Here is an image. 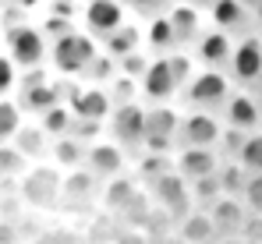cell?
Masks as SVG:
<instances>
[{"label": "cell", "instance_id": "33", "mask_svg": "<svg viewBox=\"0 0 262 244\" xmlns=\"http://www.w3.org/2000/svg\"><path fill=\"white\" fill-rule=\"evenodd\" d=\"M237 160L245 163L252 173H262V127H255V131L245 135V145H241Z\"/></svg>", "mask_w": 262, "mask_h": 244}, {"label": "cell", "instance_id": "36", "mask_svg": "<svg viewBox=\"0 0 262 244\" xmlns=\"http://www.w3.org/2000/svg\"><path fill=\"white\" fill-rule=\"evenodd\" d=\"M36 244H82V237H78L71 227H50V230L39 234Z\"/></svg>", "mask_w": 262, "mask_h": 244}, {"label": "cell", "instance_id": "9", "mask_svg": "<svg viewBox=\"0 0 262 244\" xmlns=\"http://www.w3.org/2000/svg\"><path fill=\"white\" fill-rule=\"evenodd\" d=\"M128 18H131V11L124 7V0H85L82 11H78V25L96 42H103L110 32H117Z\"/></svg>", "mask_w": 262, "mask_h": 244}, {"label": "cell", "instance_id": "42", "mask_svg": "<svg viewBox=\"0 0 262 244\" xmlns=\"http://www.w3.org/2000/svg\"><path fill=\"white\" fill-rule=\"evenodd\" d=\"M149 244H184L181 241V234L170 230V234H160V237H149Z\"/></svg>", "mask_w": 262, "mask_h": 244}, {"label": "cell", "instance_id": "16", "mask_svg": "<svg viewBox=\"0 0 262 244\" xmlns=\"http://www.w3.org/2000/svg\"><path fill=\"white\" fill-rule=\"evenodd\" d=\"M195 64L199 68H216V71H227V60H230V50H234V36L223 32L216 25H206L199 32V39L188 46Z\"/></svg>", "mask_w": 262, "mask_h": 244}, {"label": "cell", "instance_id": "15", "mask_svg": "<svg viewBox=\"0 0 262 244\" xmlns=\"http://www.w3.org/2000/svg\"><path fill=\"white\" fill-rule=\"evenodd\" d=\"M138 92H142V103H174L177 99V81L167 64V53L149 57V68L138 78Z\"/></svg>", "mask_w": 262, "mask_h": 244}, {"label": "cell", "instance_id": "5", "mask_svg": "<svg viewBox=\"0 0 262 244\" xmlns=\"http://www.w3.org/2000/svg\"><path fill=\"white\" fill-rule=\"evenodd\" d=\"M234 81L227 71H216V68H199L191 81L181 88V99H184V110H213L220 114V106L227 103Z\"/></svg>", "mask_w": 262, "mask_h": 244}, {"label": "cell", "instance_id": "13", "mask_svg": "<svg viewBox=\"0 0 262 244\" xmlns=\"http://www.w3.org/2000/svg\"><path fill=\"white\" fill-rule=\"evenodd\" d=\"M220 117L227 127H237V131H255L262 127V106H259V92L255 88H230V96H227V103L220 106Z\"/></svg>", "mask_w": 262, "mask_h": 244}, {"label": "cell", "instance_id": "8", "mask_svg": "<svg viewBox=\"0 0 262 244\" xmlns=\"http://www.w3.org/2000/svg\"><path fill=\"white\" fill-rule=\"evenodd\" d=\"M177 127H181V110H177L174 103H145L142 149L145 152H174L177 149Z\"/></svg>", "mask_w": 262, "mask_h": 244}, {"label": "cell", "instance_id": "35", "mask_svg": "<svg viewBox=\"0 0 262 244\" xmlns=\"http://www.w3.org/2000/svg\"><path fill=\"white\" fill-rule=\"evenodd\" d=\"M241 202L248 205V212H262V173H248V184L241 191Z\"/></svg>", "mask_w": 262, "mask_h": 244}, {"label": "cell", "instance_id": "28", "mask_svg": "<svg viewBox=\"0 0 262 244\" xmlns=\"http://www.w3.org/2000/svg\"><path fill=\"white\" fill-rule=\"evenodd\" d=\"M188 184H191V205H195V209H202V212H209V209L223 198V188H220V177H216V173L195 177V181H188Z\"/></svg>", "mask_w": 262, "mask_h": 244}, {"label": "cell", "instance_id": "20", "mask_svg": "<svg viewBox=\"0 0 262 244\" xmlns=\"http://www.w3.org/2000/svg\"><path fill=\"white\" fill-rule=\"evenodd\" d=\"M142 50L145 53H170L177 50L174 42V25L167 18V11H156V14H145L142 18Z\"/></svg>", "mask_w": 262, "mask_h": 244}, {"label": "cell", "instance_id": "47", "mask_svg": "<svg viewBox=\"0 0 262 244\" xmlns=\"http://www.w3.org/2000/svg\"><path fill=\"white\" fill-rule=\"evenodd\" d=\"M78 4H85V0H78Z\"/></svg>", "mask_w": 262, "mask_h": 244}, {"label": "cell", "instance_id": "1", "mask_svg": "<svg viewBox=\"0 0 262 244\" xmlns=\"http://www.w3.org/2000/svg\"><path fill=\"white\" fill-rule=\"evenodd\" d=\"M4 53L18 64V71H32V68H43L46 57H50V39L39 29V21H29V18H4Z\"/></svg>", "mask_w": 262, "mask_h": 244}, {"label": "cell", "instance_id": "7", "mask_svg": "<svg viewBox=\"0 0 262 244\" xmlns=\"http://www.w3.org/2000/svg\"><path fill=\"white\" fill-rule=\"evenodd\" d=\"M106 135L128 152L138 156L142 152V135H145V103L142 99H131V103H117L106 117Z\"/></svg>", "mask_w": 262, "mask_h": 244}, {"label": "cell", "instance_id": "27", "mask_svg": "<svg viewBox=\"0 0 262 244\" xmlns=\"http://www.w3.org/2000/svg\"><path fill=\"white\" fill-rule=\"evenodd\" d=\"M248 173H252V170L241 160H220L216 177H220L223 195H237V198H241V191H245V184H248Z\"/></svg>", "mask_w": 262, "mask_h": 244}, {"label": "cell", "instance_id": "12", "mask_svg": "<svg viewBox=\"0 0 262 244\" xmlns=\"http://www.w3.org/2000/svg\"><path fill=\"white\" fill-rule=\"evenodd\" d=\"M82 166H89L99 181H110V177H121V173H128V166H131V156L106 135H99V138H92L85 145V163Z\"/></svg>", "mask_w": 262, "mask_h": 244}, {"label": "cell", "instance_id": "19", "mask_svg": "<svg viewBox=\"0 0 262 244\" xmlns=\"http://www.w3.org/2000/svg\"><path fill=\"white\" fill-rule=\"evenodd\" d=\"M216 166H220L216 149H202V145H181V149H174V170L181 177H188V181L216 173Z\"/></svg>", "mask_w": 262, "mask_h": 244}, {"label": "cell", "instance_id": "31", "mask_svg": "<svg viewBox=\"0 0 262 244\" xmlns=\"http://www.w3.org/2000/svg\"><path fill=\"white\" fill-rule=\"evenodd\" d=\"M29 166H32V163L14 149V142H4V145H0V181H18Z\"/></svg>", "mask_w": 262, "mask_h": 244}, {"label": "cell", "instance_id": "37", "mask_svg": "<svg viewBox=\"0 0 262 244\" xmlns=\"http://www.w3.org/2000/svg\"><path fill=\"white\" fill-rule=\"evenodd\" d=\"M174 0H124V7H128L131 14H156V11H167Z\"/></svg>", "mask_w": 262, "mask_h": 244}, {"label": "cell", "instance_id": "38", "mask_svg": "<svg viewBox=\"0 0 262 244\" xmlns=\"http://www.w3.org/2000/svg\"><path fill=\"white\" fill-rule=\"evenodd\" d=\"M237 237H245V241H259V244H262V212H248V216H245V223H241Z\"/></svg>", "mask_w": 262, "mask_h": 244}, {"label": "cell", "instance_id": "11", "mask_svg": "<svg viewBox=\"0 0 262 244\" xmlns=\"http://www.w3.org/2000/svg\"><path fill=\"white\" fill-rule=\"evenodd\" d=\"M149 198H152V205L167 209L174 219H181L184 212L195 209V205H191V184H188V177H181L177 170L160 173V177L149 184Z\"/></svg>", "mask_w": 262, "mask_h": 244}, {"label": "cell", "instance_id": "6", "mask_svg": "<svg viewBox=\"0 0 262 244\" xmlns=\"http://www.w3.org/2000/svg\"><path fill=\"white\" fill-rule=\"evenodd\" d=\"M227 75H230V81L237 88H259L262 85V32L248 29V32L234 36Z\"/></svg>", "mask_w": 262, "mask_h": 244}, {"label": "cell", "instance_id": "10", "mask_svg": "<svg viewBox=\"0 0 262 244\" xmlns=\"http://www.w3.org/2000/svg\"><path fill=\"white\" fill-rule=\"evenodd\" d=\"M223 135V117L213 110H181V127H177V149L181 145H202L216 149Z\"/></svg>", "mask_w": 262, "mask_h": 244}, {"label": "cell", "instance_id": "4", "mask_svg": "<svg viewBox=\"0 0 262 244\" xmlns=\"http://www.w3.org/2000/svg\"><path fill=\"white\" fill-rule=\"evenodd\" d=\"M68 92V85L60 75H50L43 68H32V71H21V81L14 88V99L18 106L25 110V117H39L43 110H50L53 103H60Z\"/></svg>", "mask_w": 262, "mask_h": 244}, {"label": "cell", "instance_id": "17", "mask_svg": "<svg viewBox=\"0 0 262 244\" xmlns=\"http://www.w3.org/2000/svg\"><path fill=\"white\" fill-rule=\"evenodd\" d=\"M206 21L230 32V36H241V32L252 29V4L248 0H209Z\"/></svg>", "mask_w": 262, "mask_h": 244}, {"label": "cell", "instance_id": "34", "mask_svg": "<svg viewBox=\"0 0 262 244\" xmlns=\"http://www.w3.org/2000/svg\"><path fill=\"white\" fill-rule=\"evenodd\" d=\"M18 81H21V71H18V64L0 50V96H14V88H18Z\"/></svg>", "mask_w": 262, "mask_h": 244}, {"label": "cell", "instance_id": "44", "mask_svg": "<svg viewBox=\"0 0 262 244\" xmlns=\"http://www.w3.org/2000/svg\"><path fill=\"white\" fill-rule=\"evenodd\" d=\"M188 4H195V7H202V11L209 7V0H188Z\"/></svg>", "mask_w": 262, "mask_h": 244}, {"label": "cell", "instance_id": "32", "mask_svg": "<svg viewBox=\"0 0 262 244\" xmlns=\"http://www.w3.org/2000/svg\"><path fill=\"white\" fill-rule=\"evenodd\" d=\"M106 92H110V103L117 106V103H131V99H142V92H138V78H131L124 71H117L114 78L106 81Z\"/></svg>", "mask_w": 262, "mask_h": 244}, {"label": "cell", "instance_id": "23", "mask_svg": "<svg viewBox=\"0 0 262 244\" xmlns=\"http://www.w3.org/2000/svg\"><path fill=\"white\" fill-rule=\"evenodd\" d=\"M174 230L181 234V241H184V244H213L220 237L216 227H213V219H209V212H202V209L184 212V216L177 219Z\"/></svg>", "mask_w": 262, "mask_h": 244}, {"label": "cell", "instance_id": "14", "mask_svg": "<svg viewBox=\"0 0 262 244\" xmlns=\"http://www.w3.org/2000/svg\"><path fill=\"white\" fill-rule=\"evenodd\" d=\"M99 188H103V181L89 166L64 170V177H60V205H68V209H92L99 202Z\"/></svg>", "mask_w": 262, "mask_h": 244}, {"label": "cell", "instance_id": "30", "mask_svg": "<svg viewBox=\"0 0 262 244\" xmlns=\"http://www.w3.org/2000/svg\"><path fill=\"white\" fill-rule=\"evenodd\" d=\"M21 124H25V110L18 106V99L14 96H0V145L11 142Z\"/></svg>", "mask_w": 262, "mask_h": 244}, {"label": "cell", "instance_id": "41", "mask_svg": "<svg viewBox=\"0 0 262 244\" xmlns=\"http://www.w3.org/2000/svg\"><path fill=\"white\" fill-rule=\"evenodd\" d=\"M252 4V29L262 32V0H248Z\"/></svg>", "mask_w": 262, "mask_h": 244}, {"label": "cell", "instance_id": "25", "mask_svg": "<svg viewBox=\"0 0 262 244\" xmlns=\"http://www.w3.org/2000/svg\"><path fill=\"white\" fill-rule=\"evenodd\" d=\"M99 46H103V53H110L114 60H121L124 53H131V50H142V21L128 18L117 32H110Z\"/></svg>", "mask_w": 262, "mask_h": 244}, {"label": "cell", "instance_id": "21", "mask_svg": "<svg viewBox=\"0 0 262 244\" xmlns=\"http://www.w3.org/2000/svg\"><path fill=\"white\" fill-rule=\"evenodd\" d=\"M11 142H14V149H18V152H21L29 163L50 160V145H53V138L46 135L43 127H39V121H36V117H32V121L25 117V124L18 127V135H14Z\"/></svg>", "mask_w": 262, "mask_h": 244}, {"label": "cell", "instance_id": "40", "mask_svg": "<svg viewBox=\"0 0 262 244\" xmlns=\"http://www.w3.org/2000/svg\"><path fill=\"white\" fill-rule=\"evenodd\" d=\"M0 244H21L18 219H0Z\"/></svg>", "mask_w": 262, "mask_h": 244}, {"label": "cell", "instance_id": "43", "mask_svg": "<svg viewBox=\"0 0 262 244\" xmlns=\"http://www.w3.org/2000/svg\"><path fill=\"white\" fill-rule=\"evenodd\" d=\"M7 4H11V7H18V11H36L43 0H7Z\"/></svg>", "mask_w": 262, "mask_h": 244}, {"label": "cell", "instance_id": "2", "mask_svg": "<svg viewBox=\"0 0 262 244\" xmlns=\"http://www.w3.org/2000/svg\"><path fill=\"white\" fill-rule=\"evenodd\" d=\"M96 53H99V42L92 39L82 25H75L71 32L50 39V57H46V64H50L53 75H60V78H82L89 60H92Z\"/></svg>", "mask_w": 262, "mask_h": 244}, {"label": "cell", "instance_id": "29", "mask_svg": "<svg viewBox=\"0 0 262 244\" xmlns=\"http://www.w3.org/2000/svg\"><path fill=\"white\" fill-rule=\"evenodd\" d=\"M36 121H39V127H43L50 138H60V135H68V131H71V124H75V114H71V106L60 99V103H53L50 110H43Z\"/></svg>", "mask_w": 262, "mask_h": 244}, {"label": "cell", "instance_id": "24", "mask_svg": "<svg viewBox=\"0 0 262 244\" xmlns=\"http://www.w3.org/2000/svg\"><path fill=\"white\" fill-rule=\"evenodd\" d=\"M85 138H78V135H60V138H53V145H50V163L53 166H60V170H75V166H82L85 163Z\"/></svg>", "mask_w": 262, "mask_h": 244}, {"label": "cell", "instance_id": "18", "mask_svg": "<svg viewBox=\"0 0 262 244\" xmlns=\"http://www.w3.org/2000/svg\"><path fill=\"white\" fill-rule=\"evenodd\" d=\"M167 18H170V25H174V42L181 50H188L191 42L199 39V32L209 25V21H206V11L195 7V4H188V0H174V4L167 7Z\"/></svg>", "mask_w": 262, "mask_h": 244}, {"label": "cell", "instance_id": "22", "mask_svg": "<svg viewBox=\"0 0 262 244\" xmlns=\"http://www.w3.org/2000/svg\"><path fill=\"white\" fill-rule=\"evenodd\" d=\"M245 216H248V205L241 202L237 195H223V198L209 209V219H213V227H216L220 237H237Z\"/></svg>", "mask_w": 262, "mask_h": 244}, {"label": "cell", "instance_id": "3", "mask_svg": "<svg viewBox=\"0 0 262 244\" xmlns=\"http://www.w3.org/2000/svg\"><path fill=\"white\" fill-rule=\"evenodd\" d=\"M60 177L64 170L53 166L50 160L32 163L21 177H18V198L29 205V209H60Z\"/></svg>", "mask_w": 262, "mask_h": 244}, {"label": "cell", "instance_id": "26", "mask_svg": "<svg viewBox=\"0 0 262 244\" xmlns=\"http://www.w3.org/2000/svg\"><path fill=\"white\" fill-rule=\"evenodd\" d=\"M135 170H138V181L149 188L160 173H167V170H174V152H138V160H135Z\"/></svg>", "mask_w": 262, "mask_h": 244}, {"label": "cell", "instance_id": "45", "mask_svg": "<svg viewBox=\"0 0 262 244\" xmlns=\"http://www.w3.org/2000/svg\"><path fill=\"white\" fill-rule=\"evenodd\" d=\"M255 92H259V106H262V85H259V88H255Z\"/></svg>", "mask_w": 262, "mask_h": 244}, {"label": "cell", "instance_id": "46", "mask_svg": "<svg viewBox=\"0 0 262 244\" xmlns=\"http://www.w3.org/2000/svg\"><path fill=\"white\" fill-rule=\"evenodd\" d=\"M0 36H4V14H0Z\"/></svg>", "mask_w": 262, "mask_h": 244}, {"label": "cell", "instance_id": "39", "mask_svg": "<svg viewBox=\"0 0 262 244\" xmlns=\"http://www.w3.org/2000/svg\"><path fill=\"white\" fill-rule=\"evenodd\" d=\"M114 244H149V237H145V234H142L138 227H128V223H124V227L117 230Z\"/></svg>", "mask_w": 262, "mask_h": 244}]
</instances>
